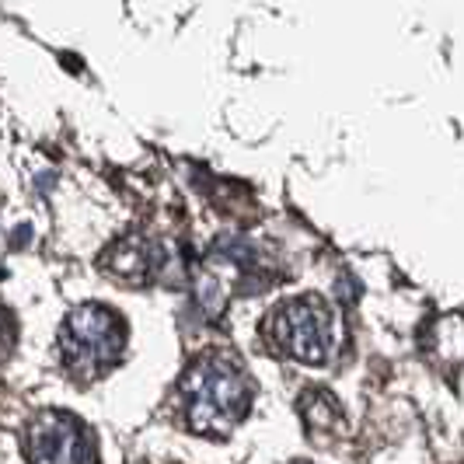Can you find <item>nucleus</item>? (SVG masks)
<instances>
[{"label":"nucleus","mask_w":464,"mask_h":464,"mask_svg":"<svg viewBox=\"0 0 464 464\" xmlns=\"http://www.w3.org/2000/svg\"><path fill=\"white\" fill-rule=\"evenodd\" d=\"M186 419L196 433H227L248 409V377L231 356H203L182 381Z\"/></svg>","instance_id":"nucleus-1"},{"label":"nucleus","mask_w":464,"mask_h":464,"mask_svg":"<svg viewBox=\"0 0 464 464\" xmlns=\"http://www.w3.org/2000/svg\"><path fill=\"white\" fill-rule=\"evenodd\" d=\"M122 346H126V325L116 311L102 304H81L77 311H70L60 332L63 363L77 377H98L105 367L116 363Z\"/></svg>","instance_id":"nucleus-2"},{"label":"nucleus","mask_w":464,"mask_h":464,"mask_svg":"<svg viewBox=\"0 0 464 464\" xmlns=\"http://www.w3.org/2000/svg\"><path fill=\"white\" fill-rule=\"evenodd\" d=\"M269 343L301 363H325L335 343L332 307L318 297H294L269 314Z\"/></svg>","instance_id":"nucleus-3"},{"label":"nucleus","mask_w":464,"mask_h":464,"mask_svg":"<svg viewBox=\"0 0 464 464\" xmlns=\"http://www.w3.org/2000/svg\"><path fill=\"white\" fill-rule=\"evenodd\" d=\"M32 464H94V443L88 430L67 412H43L24 433Z\"/></svg>","instance_id":"nucleus-4"},{"label":"nucleus","mask_w":464,"mask_h":464,"mask_svg":"<svg viewBox=\"0 0 464 464\" xmlns=\"http://www.w3.org/2000/svg\"><path fill=\"white\" fill-rule=\"evenodd\" d=\"M105 266L119 279H147L150 269L158 266V248L140 241V237H126V241H119L116 248L105 256Z\"/></svg>","instance_id":"nucleus-5"},{"label":"nucleus","mask_w":464,"mask_h":464,"mask_svg":"<svg viewBox=\"0 0 464 464\" xmlns=\"http://www.w3.org/2000/svg\"><path fill=\"white\" fill-rule=\"evenodd\" d=\"M11 346H14V322H11V314L0 307V356Z\"/></svg>","instance_id":"nucleus-6"}]
</instances>
